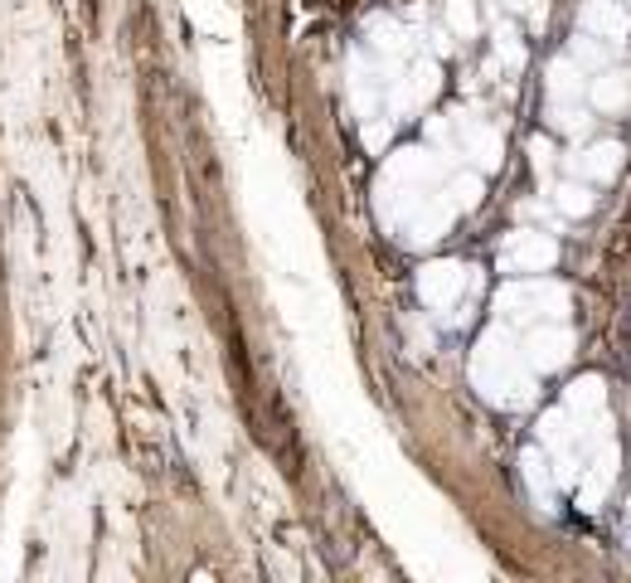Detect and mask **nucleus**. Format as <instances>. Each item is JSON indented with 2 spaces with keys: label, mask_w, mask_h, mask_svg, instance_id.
Masks as SVG:
<instances>
[{
  "label": "nucleus",
  "mask_w": 631,
  "mask_h": 583,
  "mask_svg": "<svg viewBox=\"0 0 631 583\" xmlns=\"http://www.w3.org/2000/svg\"><path fill=\"white\" fill-rule=\"evenodd\" d=\"M461 287H467V273H461L457 263H432V267H423V277H418V297L428 301V307H452L461 297Z\"/></svg>",
  "instance_id": "obj_1"
},
{
  "label": "nucleus",
  "mask_w": 631,
  "mask_h": 583,
  "mask_svg": "<svg viewBox=\"0 0 631 583\" xmlns=\"http://www.w3.org/2000/svg\"><path fill=\"white\" fill-rule=\"evenodd\" d=\"M520 307H530V311H564V292L558 287H510L505 297H501V311L510 316H520ZM525 311V316H530Z\"/></svg>",
  "instance_id": "obj_2"
},
{
  "label": "nucleus",
  "mask_w": 631,
  "mask_h": 583,
  "mask_svg": "<svg viewBox=\"0 0 631 583\" xmlns=\"http://www.w3.org/2000/svg\"><path fill=\"white\" fill-rule=\"evenodd\" d=\"M505 263L520 267V273L544 267V263H554V243L544 234H515V239H510V248H505Z\"/></svg>",
  "instance_id": "obj_3"
},
{
  "label": "nucleus",
  "mask_w": 631,
  "mask_h": 583,
  "mask_svg": "<svg viewBox=\"0 0 631 583\" xmlns=\"http://www.w3.org/2000/svg\"><path fill=\"white\" fill-rule=\"evenodd\" d=\"M530 360L539 370H554V364L568 360V331H534L530 336Z\"/></svg>",
  "instance_id": "obj_4"
},
{
  "label": "nucleus",
  "mask_w": 631,
  "mask_h": 583,
  "mask_svg": "<svg viewBox=\"0 0 631 583\" xmlns=\"http://www.w3.org/2000/svg\"><path fill=\"white\" fill-rule=\"evenodd\" d=\"M582 24L598 34H627V15L612 6V0H592V6H582Z\"/></svg>",
  "instance_id": "obj_5"
},
{
  "label": "nucleus",
  "mask_w": 631,
  "mask_h": 583,
  "mask_svg": "<svg viewBox=\"0 0 631 583\" xmlns=\"http://www.w3.org/2000/svg\"><path fill=\"white\" fill-rule=\"evenodd\" d=\"M617 161H622V146H592L588 156H578V170H588V176H612Z\"/></svg>",
  "instance_id": "obj_6"
},
{
  "label": "nucleus",
  "mask_w": 631,
  "mask_h": 583,
  "mask_svg": "<svg viewBox=\"0 0 631 583\" xmlns=\"http://www.w3.org/2000/svg\"><path fill=\"white\" fill-rule=\"evenodd\" d=\"M598 103H602V107H617V103H627V83L617 78V73H612V78H602V83H598Z\"/></svg>",
  "instance_id": "obj_7"
},
{
  "label": "nucleus",
  "mask_w": 631,
  "mask_h": 583,
  "mask_svg": "<svg viewBox=\"0 0 631 583\" xmlns=\"http://www.w3.org/2000/svg\"><path fill=\"white\" fill-rule=\"evenodd\" d=\"M447 15H452V24H457L461 34H471V24H477V15H471L467 0H452V6H447Z\"/></svg>",
  "instance_id": "obj_8"
},
{
  "label": "nucleus",
  "mask_w": 631,
  "mask_h": 583,
  "mask_svg": "<svg viewBox=\"0 0 631 583\" xmlns=\"http://www.w3.org/2000/svg\"><path fill=\"white\" fill-rule=\"evenodd\" d=\"M558 200H564V210H568V214H582V210H588V204H592V200H588V194H582L578 186L558 190Z\"/></svg>",
  "instance_id": "obj_9"
},
{
  "label": "nucleus",
  "mask_w": 631,
  "mask_h": 583,
  "mask_svg": "<svg viewBox=\"0 0 631 583\" xmlns=\"http://www.w3.org/2000/svg\"><path fill=\"white\" fill-rule=\"evenodd\" d=\"M578 83H574V68L568 64H554V93H574Z\"/></svg>",
  "instance_id": "obj_10"
}]
</instances>
